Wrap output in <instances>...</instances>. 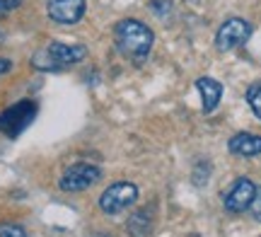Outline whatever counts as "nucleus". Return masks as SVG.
Here are the masks:
<instances>
[{
    "instance_id": "obj_1",
    "label": "nucleus",
    "mask_w": 261,
    "mask_h": 237,
    "mask_svg": "<svg viewBox=\"0 0 261 237\" xmlns=\"http://www.w3.org/2000/svg\"><path fill=\"white\" fill-rule=\"evenodd\" d=\"M152 41H155L152 29L140 19L126 17L116 22V27H114V44L121 51V56L128 58L130 63H143L152 51Z\"/></svg>"
},
{
    "instance_id": "obj_2",
    "label": "nucleus",
    "mask_w": 261,
    "mask_h": 237,
    "mask_svg": "<svg viewBox=\"0 0 261 237\" xmlns=\"http://www.w3.org/2000/svg\"><path fill=\"white\" fill-rule=\"evenodd\" d=\"M85 56H87V48L83 44H73L70 46V44L54 41V44H48L44 51H39L37 56L32 58V66L37 70H61V68L80 63Z\"/></svg>"
},
{
    "instance_id": "obj_3",
    "label": "nucleus",
    "mask_w": 261,
    "mask_h": 237,
    "mask_svg": "<svg viewBox=\"0 0 261 237\" xmlns=\"http://www.w3.org/2000/svg\"><path fill=\"white\" fill-rule=\"evenodd\" d=\"M138 196H140V191L133 181H116V184H112V187L99 196V208H102L107 216H116V213L136 206Z\"/></svg>"
},
{
    "instance_id": "obj_4",
    "label": "nucleus",
    "mask_w": 261,
    "mask_h": 237,
    "mask_svg": "<svg viewBox=\"0 0 261 237\" xmlns=\"http://www.w3.org/2000/svg\"><path fill=\"white\" fill-rule=\"evenodd\" d=\"M102 179V170L97 165H90V162H75L68 170L63 172V177L58 181L61 191H68V194H77V191L90 189L92 184Z\"/></svg>"
},
{
    "instance_id": "obj_5",
    "label": "nucleus",
    "mask_w": 261,
    "mask_h": 237,
    "mask_svg": "<svg viewBox=\"0 0 261 237\" xmlns=\"http://www.w3.org/2000/svg\"><path fill=\"white\" fill-rule=\"evenodd\" d=\"M34 114H37V104L29 102V99L8 107V109L0 114V131L5 133L8 138H17L19 133L34 121Z\"/></svg>"
},
{
    "instance_id": "obj_6",
    "label": "nucleus",
    "mask_w": 261,
    "mask_h": 237,
    "mask_svg": "<svg viewBox=\"0 0 261 237\" xmlns=\"http://www.w3.org/2000/svg\"><path fill=\"white\" fill-rule=\"evenodd\" d=\"M249 34H252V24L247 19H242V17L225 19L223 24L218 27V32H215V48L220 54L232 51V48L242 46L244 41L249 39Z\"/></svg>"
},
{
    "instance_id": "obj_7",
    "label": "nucleus",
    "mask_w": 261,
    "mask_h": 237,
    "mask_svg": "<svg viewBox=\"0 0 261 237\" xmlns=\"http://www.w3.org/2000/svg\"><path fill=\"white\" fill-rule=\"evenodd\" d=\"M254 194H256V184L252 179H247V177L234 179L230 184V189L223 194L225 210H230V213H244V210H249Z\"/></svg>"
},
{
    "instance_id": "obj_8",
    "label": "nucleus",
    "mask_w": 261,
    "mask_h": 237,
    "mask_svg": "<svg viewBox=\"0 0 261 237\" xmlns=\"http://www.w3.org/2000/svg\"><path fill=\"white\" fill-rule=\"evenodd\" d=\"M48 17L58 24H75L80 22L87 10V0H48Z\"/></svg>"
},
{
    "instance_id": "obj_9",
    "label": "nucleus",
    "mask_w": 261,
    "mask_h": 237,
    "mask_svg": "<svg viewBox=\"0 0 261 237\" xmlns=\"http://www.w3.org/2000/svg\"><path fill=\"white\" fill-rule=\"evenodd\" d=\"M227 150L237 157H256V155H261V136L247 131L234 133L227 141Z\"/></svg>"
},
{
    "instance_id": "obj_10",
    "label": "nucleus",
    "mask_w": 261,
    "mask_h": 237,
    "mask_svg": "<svg viewBox=\"0 0 261 237\" xmlns=\"http://www.w3.org/2000/svg\"><path fill=\"white\" fill-rule=\"evenodd\" d=\"M196 87H198V92H201V102H203V112L205 114H211L218 109L220 104V99H223V85L213 80V77H198L196 80Z\"/></svg>"
},
{
    "instance_id": "obj_11",
    "label": "nucleus",
    "mask_w": 261,
    "mask_h": 237,
    "mask_svg": "<svg viewBox=\"0 0 261 237\" xmlns=\"http://www.w3.org/2000/svg\"><path fill=\"white\" fill-rule=\"evenodd\" d=\"M152 225H155V220H152V210L150 208L133 210L128 220H126V228H128L130 237H150L152 235Z\"/></svg>"
},
{
    "instance_id": "obj_12",
    "label": "nucleus",
    "mask_w": 261,
    "mask_h": 237,
    "mask_svg": "<svg viewBox=\"0 0 261 237\" xmlns=\"http://www.w3.org/2000/svg\"><path fill=\"white\" fill-rule=\"evenodd\" d=\"M244 97H247V104L252 107V112L256 114V119H261V80L247 87V95Z\"/></svg>"
},
{
    "instance_id": "obj_13",
    "label": "nucleus",
    "mask_w": 261,
    "mask_h": 237,
    "mask_svg": "<svg viewBox=\"0 0 261 237\" xmlns=\"http://www.w3.org/2000/svg\"><path fill=\"white\" fill-rule=\"evenodd\" d=\"M0 237H27V230L17 223H5L0 225Z\"/></svg>"
},
{
    "instance_id": "obj_14",
    "label": "nucleus",
    "mask_w": 261,
    "mask_h": 237,
    "mask_svg": "<svg viewBox=\"0 0 261 237\" xmlns=\"http://www.w3.org/2000/svg\"><path fill=\"white\" fill-rule=\"evenodd\" d=\"M249 213H252L256 220H261V187H256V194H254V199H252Z\"/></svg>"
},
{
    "instance_id": "obj_15",
    "label": "nucleus",
    "mask_w": 261,
    "mask_h": 237,
    "mask_svg": "<svg viewBox=\"0 0 261 237\" xmlns=\"http://www.w3.org/2000/svg\"><path fill=\"white\" fill-rule=\"evenodd\" d=\"M152 10H155L158 17H167V12L172 10V5H169V0H155V3H152Z\"/></svg>"
},
{
    "instance_id": "obj_16",
    "label": "nucleus",
    "mask_w": 261,
    "mask_h": 237,
    "mask_svg": "<svg viewBox=\"0 0 261 237\" xmlns=\"http://www.w3.org/2000/svg\"><path fill=\"white\" fill-rule=\"evenodd\" d=\"M211 165H208V167H205V174H211ZM194 181L196 184H198V187H203L205 181H208V177H203V162H201V165H198V167H196V174H194Z\"/></svg>"
},
{
    "instance_id": "obj_17",
    "label": "nucleus",
    "mask_w": 261,
    "mask_h": 237,
    "mask_svg": "<svg viewBox=\"0 0 261 237\" xmlns=\"http://www.w3.org/2000/svg\"><path fill=\"white\" fill-rule=\"evenodd\" d=\"M10 68H12V61L10 58H0V75H5Z\"/></svg>"
},
{
    "instance_id": "obj_18",
    "label": "nucleus",
    "mask_w": 261,
    "mask_h": 237,
    "mask_svg": "<svg viewBox=\"0 0 261 237\" xmlns=\"http://www.w3.org/2000/svg\"><path fill=\"white\" fill-rule=\"evenodd\" d=\"M22 5V0H5V8H8V12L10 10H15V8H19Z\"/></svg>"
},
{
    "instance_id": "obj_19",
    "label": "nucleus",
    "mask_w": 261,
    "mask_h": 237,
    "mask_svg": "<svg viewBox=\"0 0 261 237\" xmlns=\"http://www.w3.org/2000/svg\"><path fill=\"white\" fill-rule=\"evenodd\" d=\"M5 12H8V8H5V0H0V17H3Z\"/></svg>"
}]
</instances>
